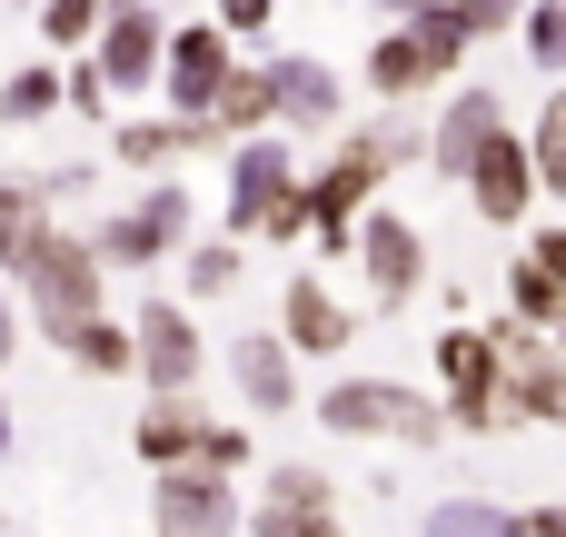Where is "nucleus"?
<instances>
[{"instance_id":"nucleus-1","label":"nucleus","mask_w":566,"mask_h":537,"mask_svg":"<svg viewBox=\"0 0 566 537\" xmlns=\"http://www.w3.org/2000/svg\"><path fill=\"white\" fill-rule=\"evenodd\" d=\"M328 419H338V428H408V438H428V428H438V419H428L418 399H398V389H338V399H328Z\"/></svg>"},{"instance_id":"nucleus-2","label":"nucleus","mask_w":566,"mask_h":537,"mask_svg":"<svg viewBox=\"0 0 566 537\" xmlns=\"http://www.w3.org/2000/svg\"><path fill=\"white\" fill-rule=\"evenodd\" d=\"M488 140H497V100H488V90H468V100L448 110V130H438V159H448V169H478V149H488Z\"/></svg>"},{"instance_id":"nucleus-3","label":"nucleus","mask_w":566,"mask_h":537,"mask_svg":"<svg viewBox=\"0 0 566 537\" xmlns=\"http://www.w3.org/2000/svg\"><path fill=\"white\" fill-rule=\"evenodd\" d=\"M478 199H488V219H517V199H527V159H517L507 140L478 149Z\"/></svg>"},{"instance_id":"nucleus-4","label":"nucleus","mask_w":566,"mask_h":537,"mask_svg":"<svg viewBox=\"0 0 566 537\" xmlns=\"http://www.w3.org/2000/svg\"><path fill=\"white\" fill-rule=\"evenodd\" d=\"M368 269H378V289H388V299H408V279H418V239H408L398 219H378V239H368Z\"/></svg>"},{"instance_id":"nucleus-5","label":"nucleus","mask_w":566,"mask_h":537,"mask_svg":"<svg viewBox=\"0 0 566 537\" xmlns=\"http://www.w3.org/2000/svg\"><path fill=\"white\" fill-rule=\"evenodd\" d=\"M149 50H159V30L129 10V20L109 30V80H149Z\"/></svg>"},{"instance_id":"nucleus-6","label":"nucleus","mask_w":566,"mask_h":537,"mask_svg":"<svg viewBox=\"0 0 566 537\" xmlns=\"http://www.w3.org/2000/svg\"><path fill=\"white\" fill-rule=\"evenodd\" d=\"M30 249H40V199L0 189V259H30Z\"/></svg>"},{"instance_id":"nucleus-7","label":"nucleus","mask_w":566,"mask_h":537,"mask_svg":"<svg viewBox=\"0 0 566 537\" xmlns=\"http://www.w3.org/2000/svg\"><path fill=\"white\" fill-rule=\"evenodd\" d=\"M149 369H159V379H169V389H179V379H189V329H179V319H169V309H149Z\"/></svg>"},{"instance_id":"nucleus-8","label":"nucleus","mask_w":566,"mask_h":537,"mask_svg":"<svg viewBox=\"0 0 566 537\" xmlns=\"http://www.w3.org/2000/svg\"><path fill=\"white\" fill-rule=\"evenodd\" d=\"M239 379H249V399H259V409H279V399H289V359H279V349H259V339L239 349Z\"/></svg>"},{"instance_id":"nucleus-9","label":"nucleus","mask_w":566,"mask_h":537,"mask_svg":"<svg viewBox=\"0 0 566 537\" xmlns=\"http://www.w3.org/2000/svg\"><path fill=\"white\" fill-rule=\"evenodd\" d=\"M219 90V40L199 30V40H179V100H209Z\"/></svg>"},{"instance_id":"nucleus-10","label":"nucleus","mask_w":566,"mask_h":537,"mask_svg":"<svg viewBox=\"0 0 566 537\" xmlns=\"http://www.w3.org/2000/svg\"><path fill=\"white\" fill-rule=\"evenodd\" d=\"M289 309H298V319H289V329H298V339H308V349H338V329H348V319H338V309H328V289H298V299H289Z\"/></svg>"},{"instance_id":"nucleus-11","label":"nucleus","mask_w":566,"mask_h":537,"mask_svg":"<svg viewBox=\"0 0 566 537\" xmlns=\"http://www.w3.org/2000/svg\"><path fill=\"white\" fill-rule=\"evenodd\" d=\"M159 518H169V528H209V518H229V498L189 478V488H169V498H159Z\"/></svg>"},{"instance_id":"nucleus-12","label":"nucleus","mask_w":566,"mask_h":537,"mask_svg":"<svg viewBox=\"0 0 566 537\" xmlns=\"http://www.w3.org/2000/svg\"><path fill=\"white\" fill-rule=\"evenodd\" d=\"M279 100H289V110H298V120H318V110H328V80H318V70H308V60H298V70H289V80H279Z\"/></svg>"},{"instance_id":"nucleus-13","label":"nucleus","mask_w":566,"mask_h":537,"mask_svg":"<svg viewBox=\"0 0 566 537\" xmlns=\"http://www.w3.org/2000/svg\"><path fill=\"white\" fill-rule=\"evenodd\" d=\"M537 169L566 189V100H547V130H537Z\"/></svg>"},{"instance_id":"nucleus-14","label":"nucleus","mask_w":566,"mask_h":537,"mask_svg":"<svg viewBox=\"0 0 566 537\" xmlns=\"http://www.w3.org/2000/svg\"><path fill=\"white\" fill-rule=\"evenodd\" d=\"M90 30V0H50V40H80Z\"/></svg>"},{"instance_id":"nucleus-15","label":"nucleus","mask_w":566,"mask_h":537,"mask_svg":"<svg viewBox=\"0 0 566 537\" xmlns=\"http://www.w3.org/2000/svg\"><path fill=\"white\" fill-rule=\"evenodd\" d=\"M388 10H428V0H388Z\"/></svg>"},{"instance_id":"nucleus-16","label":"nucleus","mask_w":566,"mask_h":537,"mask_svg":"<svg viewBox=\"0 0 566 537\" xmlns=\"http://www.w3.org/2000/svg\"><path fill=\"white\" fill-rule=\"evenodd\" d=\"M0 349H10V319H0Z\"/></svg>"}]
</instances>
